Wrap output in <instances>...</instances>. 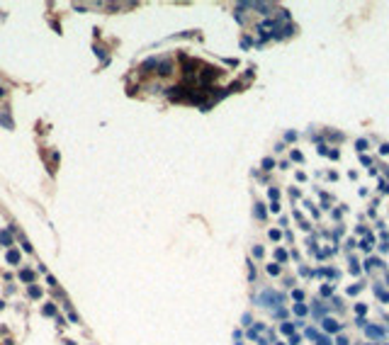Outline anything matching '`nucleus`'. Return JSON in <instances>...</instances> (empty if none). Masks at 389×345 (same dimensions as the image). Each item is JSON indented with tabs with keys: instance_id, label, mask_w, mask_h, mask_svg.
<instances>
[{
	"instance_id": "nucleus-1",
	"label": "nucleus",
	"mask_w": 389,
	"mask_h": 345,
	"mask_svg": "<svg viewBox=\"0 0 389 345\" xmlns=\"http://www.w3.org/2000/svg\"><path fill=\"white\" fill-rule=\"evenodd\" d=\"M248 335L255 340V343H260V345H272L275 340H272V335H270V331L265 328V326H260V323H258V326H253V328L248 331Z\"/></svg>"
},
{
	"instance_id": "nucleus-2",
	"label": "nucleus",
	"mask_w": 389,
	"mask_h": 345,
	"mask_svg": "<svg viewBox=\"0 0 389 345\" xmlns=\"http://www.w3.org/2000/svg\"><path fill=\"white\" fill-rule=\"evenodd\" d=\"M258 304H263V306H277V304H282V297L275 294V292H265V294L258 297Z\"/></svg>"
},
{
	"instance_id": "nucleus-3",
	"label": "nucleus",
	"mask_w": 389,
	"mask_h": 345,
	"mask_svg": "<svg viewBox=\"0 0 389 345\" xmlns=\"http://www.w3.org/2000/svg\"><path fill=\"white\" fill-rule=\"evenodd\" d=\"M365 333L372 338V340H382V338H384V331L377 328V326H365Z\"/></svg>"
},
{
	"instance_id": "nucleus-4",
	"label": "nucleus",
	"mask_w": 389,
	"mask_h": 345,
	"mask_svg": "<svg viewBox=\"0 0 389 345\" xmlns=\"http://www.w3.org/2000/svg\"><path fill=\"white\" fill-rule=\"evenodd\" d=\"M324 328H326L328 333H336V331H341V326H338L336 321H331V318H326V321H324Z\"/></svg>"
},
{
	"instance_id": "nucleus-5",
	"label": "nucleus",
	"mask_w": 389,
	"mask_h": 345,
	"mask_svg": "<svg viewBox=\"0 0 389 345\" xmlns=\"http://www.w3.org/2000/svg\"><path fill=\"white\" fill-rule=\"evenodd\" d=\"M294 311H297L299 316H304V314H306V306H304V304H297V306H294Z\"/></svg>"
},
{
	"instance_id": "nucleus-6",
	"label": "nucleus",
	"mask_w": 389,
	"mask_h": 345,
	"mask_svg": "<svg viewBox=\"0 0 389 345\" xmlns=\"http://www.w3.org/2000/svg\"><path fill=\"white\" fill-rule=\"evenodd\" d=\"M372 243H375V241H372V236H370V238H365V241H362V248H365V250H370V248H372Z\"/></svg>"
},
{
	"instance_id": "nucleus-7",
	"label": "nucleus",
	"mask_w": 389,
	"mask_h": 345,
	"mask_svg": "<svg viewBox=\"0 0 389 345\" xmlns=\"http://www.w3.org/2000/svg\"><path fill=\"white\" fill-rule=\"evenodd\" d=\"M355 146H358V151H365V148H367V141H365V139H360V141L355 143Z\"/></svg>"
},
{
	"instance_id": "nucleus-8",
	"label": "nucleus",
	"mask_w": 389,
	"mask_h": 345,
	"mask_svg": "<svg viewBox=\"0 0 389 345\" xmlns=\"http://www.w3.org/2000/svg\"><path fill=\"white\" fill-rule=\"evenodd\" d=\"M268 272H270V275H277V272H280V267H277V265H270Z\"/></svg>"
},
{
	"instance_id": "nucleus-9",
	"label": "nucleus",
	"mask_w": 389,
	"mask_h": 345,
	"mask_svg": "<svg viewBox=\"0 0 389 345\" xmlns=\"http://www.w3.org/2000/svg\"><path fill=\"white\" fill-rule=\"evenodd\" d=\"M355 311H358V314H365V311H367V306H365V304H358V306H355Z\"/></svg>"
},
{
	"instance_id": "nucleus-10",
	"label": "nucleus",
	"mask_w": 389,
	"mask_h": 345,
	"mask_svg": "<svg viewBox=\"0 0 389 345\" xmlns=\"http://www.w3.org/2000/svg\"><path fill=\"white\" fill-rule=\"evenodd\" d=\"M379 153H382V156H387V153H389V146H387V143H384V146H379Z\"/></svg>"
},
{
	"instance_id": "nucleus-11",
	"label": "nucleus",
	"mask_w": 389,
	"mask_h": 345,
	"mask_svg": "<svg viewBox=\"0 0 389 345\" xmlns=\"http://www.w3.org/2000/svg\"><path fill=\"white\" fill-rule=\"evenodd\" d=\"M336 343H338V345H348V340H345L343 335H338V340H336Z\"/></svg>"
}]
</instances>
